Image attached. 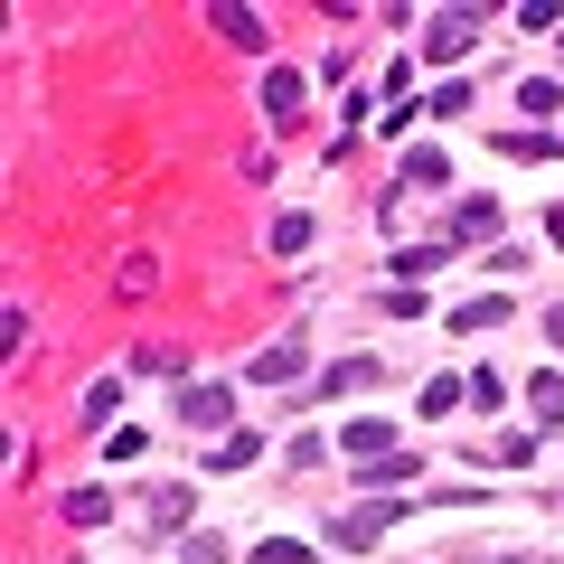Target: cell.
<instances>
[{
    "label": "cell",
    "instance_id": "cell-5",
    "mask_svg": "<svg viewBox=\"0 0 564 564\" xmlns=\"http://www.w3.org/2000/svg\"><path fill=\"white\" fill-rule=\"evenodd\" d=\"M302 95H311V85L292 76V66H273V76H263V113H273V122H292V113H302Z\"/></svg>",
    "mask_w": 564,
    "mask_h": 564
},
{
    "label": "cell",
    "instance_id": "cell-12",
    "mask_svg": "<svg viewBox=\"0 0 564 564\" xmlns=\"http://www.w3.org/2000/svg\"><path fill=\"white\" fill-rule=\"evenodd\" d=\"M527 414H536V423H564V377H555V367L527 386Z\"/></svg>",
    "mask_w": 564,
    "mask_h": 564
},
{
    "label": "cell",
    "instance_id": "cell-22",
    "mask_svg": "<svg viewBox=\"0 0 564 564\" xmlns=\"http://www.w3.org/2000/svg\"><path fill=\"white\" fill-rule=\"evenodd\" d=\"M545 245H564V207H555V217H545Z\"/></svg>",
    "mask_w": 564,
    "mask_h": 564
},
{
    "label": "cell",
    "instance_id": "cell-7",
    "mask_svg": "<svg viewBox=\"0 0 564 564\" xmlns=\"http://www.w3.org/2000/svg\"><path fill=\"white\" fill-rule=\"evenodd\" d=\"M404 188H452V161L433 151V141H414V151H404Z\"/></svg>",
    "mask_w": 564,
    "mask_h": 564
},
{
    "label": "cell",
    "instance_id": "cell-1",
    "mask_svg": "<svg viewBox=\"0 0 564 564\" xmlns=\"http://www.w3.org/2000/svg\"><path fill=\"white\" fill-rule=\"evenodd\" d=\"M470 47H480V10H433V29H423V57L452 66V57H470Z\"/></svg>",
    "mask_w": 564,
    "mask_h": 564
},
{
    "label": "cell",
    "instance_id": "cell-15",
    "mask_svg": "<svg viewBox=\"0 0 564 564\" xmlns=\"http://www.w3.org/2000/svg\"><path fill=\"white\" fill-rule=\"evenodd\" d=\"M508 321V302H499V292H480V302H462V311H452V329H499Z\"/></svg>",
    "mask_w": 564,
    "mask_h": 564
},
{
    "label": "cell",
    "instance_id": "cell-10",
    "mask_svg": "<svg viewBox=\"0 0 564 564\" xmlns=\"http://www.w3.org/2000/svg\"><path fill=\"white\" fill-rule=\"evenodd\" d=\"M180 414H188V423H226V414H236V395H226V386H188Z\"/></svg>",
    "mask_w": 564,
    "mask_h": 564
},
{
    "label": "cell",
    "instance_id": "cell-6",
    "mask_svg": "<svg viewBox=\"0 0 564 564\" xmlns=\"http://www.w3.org/2000/svg\"><path fill=\"white\" fill-rule=\"evenodd\" d=\"M339 452H358V462H386V452H395V423H377V414H367V423H348V433H339Z\"/></svg>",
    "mask_w": 564,
    "mask_h": 564
},
{
    "label": "cell",
    "instance_id": "cell-13",
    "mask_svg": "<svg viewBox=\"0 0 564 564\" xmlns=\"http://www.w3.org/2000/svg\"><path fill=\"white\" fill-rule=\"evenodd\" d=\"M254 452H263V433H226V443L207 452V470H245V462H254Z\"/></svg>",
    "mask_w": 564,
    "mask_h": 564
},
{
    "label": "cell",
    "instance_id": "cell-17",
    "mask_svg": "<svg viewBox=\"0 0 564 564\" xmlns=\"http://www.w3.org/2000/svg\"><path fill=\"white\" fill-rule=\"evenodd\" d=\"M273 254H311V217H273Z\"/></svg>",
    "mask_w": 564,
    "mask_h": 564
},
{
    "label": "cell",
    "instance_id": "cell-4",
    "mask_svg": "<svg viewBox=\"0 0 564 564\" xmlns=\"http://www.w3.org/2000/svg\"><path fill=\"white\" fill-rule=\"evenodd\" d=\"M207 20H217V39H226V47H263V20L245 10V0H217Z\"/></svg>",
    "mask_w": 564,
    "mask_h": 564
},
{
    "label": "cell",
    "instance_id": "cell-9",
    "mask_svg": "<svg viewBox=\"0 0 564 564\" xmlns=\"http://www.w3.org/2000/svg\"><path fill=\"white\" fill-rule=\"evenodd\" d=\"M104 518H113V489H95V480L66 489V527H104Z\"/></svg>",
    "mask_w": 564,
    "mask_h": 564
},
{
    "label": "cell",
    "instance_id": "cell-20",
    "mask_svg": "<svg viewBox=\"0 0 564 564\" xmlns=\"http://www.w3.org/2000/svg\"><path fill=\"white\" fill-rule=\"evenodd\" d=\"M508 151H518V161H555L564 141H555V132H508Z\"/></svg>",
    "mask_w": 564,
    "mask_h": 564
},
{
    "label": "cell",
    "instance_id": "cell-18",
    "mask_svg": "<svg viewBox=\"0 0 564 564\" xmlns=\"http://www.w3.org/2000/svg\"><path fill=\"white\" fill-rule=\"evenodd\" d=\"M367 377H377L367 358H339V367H321V395H339V386H367Z\"/></svg>",
    "mask_w": 564,
    "mask_h": 564
},
{
    "label": "cell",
    "instance_id": "cell-2",
    "mask_svg": "<svg viewBox=\"0 0 564 564\" xmlns=\"http://www.w3.org/2000/svg\"><path fill=\"white\" fill-rule=\"evenodd\" d=\"M470 245L499 254V198H462L452 207V254H470Z\"/></svg>",
    "mask_w": 564,
    "mask_h": 564
},
{
    "label": "cell",
    "instance_id": "cell-21",
    "mask_svg": "<svg viewBox=\"0 0 564 564\" xmlns=\"http://www.w3.org/2000/svg\"><path fill=\"white\" fill-rule=\"evenodd\" d=\"M180 564H226V545L217 536H180Z\"/></svg>",
    "mask_w": 564,
    "mask_h": 564
},
{
    "label": "cell",
    "instance_id": "cell-8",
    "mask_svg": "<svg viewBox=\"0 0 564 564\" xmlns=\"http://www.w3.org/2000/svg\"><path fill=\"white\" fill-rule=\"evenodd\" d=\"M414 470H423V462H404V452H386V462H367V470H348V480H358V489H386V499H395V489L414 480Z\"/></svg>",
    "mask_w": 564,
    "mask_h": 564
},
{
    "label": "cell",
    "instance_id": "cell-11",
    "mask_svg": "<svg viewBox=\"0 0 564 564\" xmlns=\"http://www.w3.org/2000/svg\"><path fill=\"white\" fill-rule=\"evenodd\" d=\"M292 367H302V329H292V339H273V348H263V358H254V377H263V386H282V377H292Z\"/></svg>",
    "mask_w": 564,
    "mask_h": 564
},
{
    "label": "cell",
    "instance_id": "cell-23",
    "mask_svg": "<svg viewBox=\"0 0 564 564\" xmlns=\"http://www.w3.org/2000/svg\"><path fill=\"white\" fill-rule=\"evenodd\" d=\"M545 329H555V348H564V311H555V321H545Z\"/></svg>",
    "mask_w": 564,
    "mask_h": 564
},
{
    "label": "cell",
    "instance_id": "cell-3",
    "mask_svg": "<svg viewBox=\"0 0 564 564\" xmlns=\"http://www.w3.org/2000/svg\"><path fill=\"white\" fill-rule=\"evenodd\" d=\"M395 518H404V499H367V508H348V518H339V545H377Z\"/></svg>",
    "mask_w": 564,
    "mask_h": 564
},
{
    "label": "cell",
    "instance_id": "cell-14",
    "mask_svg": "<svg viewBox=\"0 0 564 564\" xmlns=\"http://www.w3.org/2000/svg\"><path fill=\"white\" fill-rule=\"evenodd\" d=\"M518 104L545 122V113H564V85H555V76H527V85H518Z\"/></svg>",
    "mask_w": 564,
    "mask_h": 564
},
{
    "label": "cell",
    "instance_id": "cell-19",
    "mask_svg": "<svg viewBox=\"0 0 564 564\" xmlns=\"http://www.w3.org/2000/svg\"><path fill=\"white\" fill-rule=\"evenodd\" d=\"M254 564H311V545H302V536H263Z\"/></svg>",
    "mask_w": 564,
    "mask_h": 564
},
{
    "label": "cell",
    "instance_id": "cell-16",
    "mask_svg": "<svg viewBox=\"0 0 564 564\" xmlns=\"http://www.w3.org/2000/svg\"><path fill=\"white\" fill-rule=\"evenodd\" d=\"M462 395H470V386H462V377H433V386H423V395H414V404H423V414H452V404H462Z\"/></svg>",
    "mask_w": 564,
    "mask_h": 564
}]
</instances>
